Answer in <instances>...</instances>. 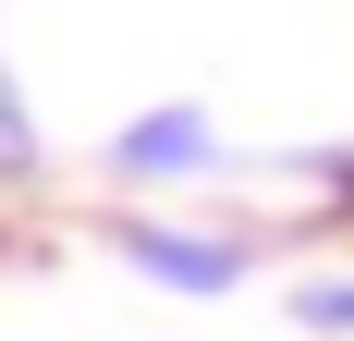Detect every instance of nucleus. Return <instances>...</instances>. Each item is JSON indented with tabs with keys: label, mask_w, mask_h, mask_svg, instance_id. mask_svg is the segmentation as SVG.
<instances>
[{
	"label": "nucleus",
	"mask_w": 354,
	"mask_h": 341,
	"mask_svg": "<svg viewBox=\"0 0 354 341\" xmlns=\"http://www.w3.org/2000/svg\"><path fill=\"white\" fill-rule=\"evenodd\" d=\"M135 256H147L159 280H196V293H208V280H232V256H220V244H171V232H147Z\"/></svg>",
	"instance_id": "f03ea898"
},
{
	"label": "nucleus",
	"mask_w": 354,
	"mask_h": 341,
	"mask_svg": "<svg viewBox=\"0 0 354 341\" xmlns=\"http://www.w3.org/2000/svg\"><path fill=\"white\" fill-rule=\"evenodd\" d=\"M0 159H25V122H12V98H0Z\"/></svg>",
	"instance_id": "20e7f679"
},
{
	"label": "nucleus",
	"mask_w": 354,
	"mask_h": 341,
	"mask_svg": "<svg viewBox=\"0 0 354 341\" xmlns=\"http://www.w3.org/2000/svg\"><path fill=\"white\" fill-rule=\"evenodd\" d=\"M196 146H208V122H196V110H171V122H135V146H122V159H135V170H183Z\"/></svg>",
	"instance_id": "f257e3e1"
},
{
	"label": "nucleus",
	"mask_w": 354,
	"mask_h": 341,
	"mask_svg": "<svg viewBox=\"0 0 354 341\" xmlns=\"http://www.w3.org/2000/svg\"><path fill=\"white\" fill-rule=\"evenodd\" d=\"M306 317H318V329H354V280H330V293H318Z\"/></svg>",
	"instance_id": "7ed1b4c3"
}]
</instances>
